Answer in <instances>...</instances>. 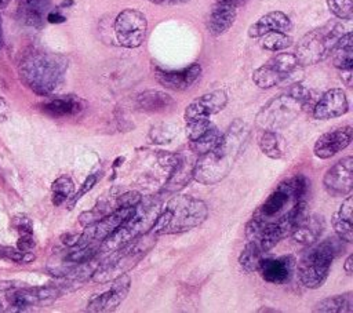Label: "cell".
<instances>
[{
	"instance_id": "6da1fadb",
	"label": "cell",
	"mask_w": 353,
	"mask_h": 313,
	"mask_svg": "<svg viewBox=\"0 0 353 313\" xmlns=\"http://www.w3.org/2000/svg\"><path fill=\"white\" fill-rule=\"evenodd\" d=\"M248 134L247 125L239 119L234 120L221 135L218 143L194 161L193 178L203 185H214L222 181L247 143Z\"/></svg>"
},
{
	"instance_id": "7a4b0ae2",
	"label": "cell",
	"mask_w": 353,
	"mask_h": 313,
	"mask_svg": "<svg viewBox=\"0 0 353 313\" xmlns=\"http://www.w3.org/2000/svg\"><path fill=\"white\" fill-rule=\"evenodd\" d=\"M69 59L57 52L30 50L19 62L18 73L22 83L37 95L47 97L63 83Z\"/></svg>"
},
{
	"instance_id": "3957f363",
	"label": "cell",
	"mask_w": 353,
	"mask_h": 313,
	"mask_svg": "<svg viewBox=\"0 0 353 313\" xmlns=\"http://www.w3.org/2000/svg\"><path fill=\"white\" fill-rule=\"evenodd\" d=\"M207 216L208 207L203 200L186 194L174 196L161 208L150 232L156 236L183 233L201 225Z\"/></svg>"
},
{
	"instance_id": "277c9868",
	"label": "cell",
	"mask_w": 353,
	"mask_h": 313,
	"mask_svg": "<svg viewBox=\"0 0 353 313\" xmlns=\"http://www.w3.org/2000/svg\"><path fill=\"white\" fill-rule=\"evenodd\" d=\"M312 91L301 83L268 101L256 113V125L262 130H279L295 120L312 105Z\"/></svg>"
},
{
	"instance_id": "5b68a950",
	"label": "cell",
	"mask_w": 353,
	"mask_h": 313,
	"mask_svg": "<svg viewBox=\"0 0 353 313\" xmlns=\"http://www.w3.org/2000/svg\"><path fill=\"white\" fill-rule=\"evenodd\" d=\"M156 237L157 236L149 230L127 244L110 251L109 256L97 265L91 276L92 281L105 284L131 270L154 247Z\"/></svg>"
},
{
	"instance_id": "8992f818",
	"label": "cell",
	"mask_w": 353,
	"mask_h": 313,
	"mask_svg": "<svg viewBox=\"0 0 353 313\" xmlns=\"http://www.w3.org/2000/svg\"><path fill=\"white\" fill-rule=\"evenodd\" d=\"M339 239L328 237L323 241H314L301 255L296 267L299 281L307 288H319L328 277L332 261L339 250Z\"/></svg>"
},
{
	"instance_id": "52a82bcc",
	"label": "cell",
	"mask_w": 353,
	"mask_h": 313,
	"mask_svg": "<svg viewBox=\"0 0 353 313\" xmlns=\"http://www.w3.org/2000/svg\"><path fill=\"white\" fill-rule=\"evenodd\" d=\"M160 211L161 204L159 200H141L132 208V212L123 221V223L101 243L99 252H110L134 240L135 237L149 232Z\"/></svg>"
},
{
	"instance_id": "ba28073f",
	"label": "cell",
	"mask_w": 353,
	"mask_h": 313,
	"mask_svg": "<svg viewBox=\"0 0 353 313\" xmlns=\"http://www.w3.org/2000/svg\"><path fill=\"white\" fill-rule=\"evenodd\" d=\"M307 186L309 182L303 175H294L284 179L255 210L251 221L262 225L279 219L295 203L303 200V196L307 192Z\"/></svg>"
},
{
	"instance_id": "9c48e42d",
	"label": "cell",
	"mask_w": 353,
	"mask_h": 313,
	"mask_svg": "<svg viewBox=\"0 0 353 313\" xmlns=\"http://www.w3.org/2000/svg\"><path fill=\"white\" fill-rule=\"evenodd\" d=\"M343 33V25L336 21H330L320 28L307 32L295 47L294 55L298 65L312 66L327 59Z\"/></svg>"
},
{
	"instance_id": "30bf717a",
	"label": "cell",
	"mask_w": 353,
	"mask_h": 313,
	"mask_svg": "<svg viewBox=\"0 0 353 313\" xmlns=\"http://www.w3.org/2000/svg\"><path fill=\"white\" fill-rule=\"evenodd\" d=\"M298 66V61L292 52H280L252 72V81L259 88L268 90L285 81Z\"/></svg>"
},
{
	"instance_id": "8fae6325",
	"label": "cell",
	"mask_w": 353,
	"mask_h": 313,
	"mask_svg": "<svg viewBox=\"0 0 353 313\" xmlns=\"http://www.w3.org/2000/svg\"><path fill=\"white\" fill-rule=\"evenodd\" d=\"M113 30L116 40L121 47L137 48L143 43L146 36V17L139 10L125 8L117 14Z\"/></svg>"
},
{
	"instance_id": "7c38bea8",
	"label": "cell",
	"mask_w": 353,
	"mask_h": 313,
	"mask_svg": "<svg viewBox=\"0 0 353 313\" xmlns=\"http://www.w3.org/2000/svg\"><path fill=\"white\" fill-rule=\"evenodd\" d=\"M112 285L106 291L97 294L90 298L87 302V312L92 313H106L117 309L120 303L127 298L130 288H131V277L130 274L124 273L117 279L110 281Z\"/></svg>"
},
{
	"instance_id": "4fadbf2b",
	"label": "cell",
	"mask_w": 353,
	"mask_h": 313,
	"mask_svg": "<svg viewBox=\"0 0 353 313\" xmlns=\"http://www.w3.org/2000/svg\"><path fill=\"white\" fill-rule=\"evenodd\" d=\"M324 189L332 197H343L353 190V157L346 156L327 170L323 178Z\"/></svg>"
},
{
	"instance_id": "5bb4252c",
	"label": "cell",
	"mask_w": 353,
	"mask_h": 313,
	"mask_svg": "<svg viewBox=\"0 0 353 313\" xmlns=\"http://www.w3.org/2000/svg\"><path fill=\"white\" fill-rule=\"evenodd\" d=\"M228 103V94L223 90H214L205 92L192 101L185 112V121H192L197 119H210L211 116L219 113Z\"/></svg>"
},
{
	"instance_id": "9a60e30c",
	"label": "cell",
	"mask_w": 353,
	"mask_h": 313,
	"mask_svg": "<svg viewBox=\"0 0 353 313\" xmlns=\"http://www.w3.org/2000/svg\"><path fill=\"white\" fill-rule=\"evenodd\" d=\"M156 80L168 90L172 91H183L190 88L201 76V66L200 63H190L182 69H161L156 68L154 70Z\"/></svg>"
},
{
	"instance_id": "2e32d148",
	"label": "cell",
	"mask_w": 353,
	"mask_h": 313,
	"mask_svg": "<svg viewBox=\"0 0 353 313\" xmlns=\"http://www.w3.org/2000/svg\"><path fill=\"white\" fill-rule=\"evenodd\" d=\"M353 139V128L352 125H345L328 132L321 134L314 146H313V153L319 159H330L339 153L341 150L346 149Z\"/></svg>"
},
{
	"instance_id": "e0dca14e",
	"label": "cell",
	"mask_w": 353,
	"mask_h": 313,
	"mask_svg": "<svg viewBox=\"0 0 353 313\" xmlns=\"http://www.w3.org/2000/svg\"><path fill=\"white\" fill-rule=\"evenodd\" d=\"M349 110V101L342 88H330L321 94L313 106V117L317 120H330L343 116Z\"/></svg>"
},
{
	"instance_id": "ac0fdd59",
	"label": "cell",
	"mask_w": 353,
	"mask_h": 313,
	"mask_svg": "<svg viewBox=\"0 0 353 313\" xmlns=\"http://www.w3.org/2000/svg\"><path fill=\"white\" fill-rule=\"evenodd\" d=\"M132 208L134 207H117L114 211L108 212L92 225L85 226L81 236L90 241L102 243L123 223V221L132 212Z\"/></svg>"
},
{
	"instance_id": "d6986e66",
	"label": "cell",
	"mask_w": 353,
	"mask_h": 313,
	"mask_svg": "<svg viewBox=\"0 0 353 313\" xmlns=\"http://www.w3.org/2000/svg\"><path fill=\"white\" fill-rule=\"evenodd\" d=\"M296 261L292 255L281 256H265L259 265L261 277L270 284H284L287 283L294 270Z\"/></svg>"
},
{
	"instance_id": "ffe728a7",
	"label": "cell",
	"mask_w": 353,
	"mask_h": 313,
	"mask_svg": "<svg viewBox=\"0 0 353 313\" xmlns=\"http://www.w3.org/2000/svg\"><path fill=\"white\" fill-rule=\"evenodd\" d=\"M236 7L234 4L215 1L207 19V28L211 36L219 37L233 26L237 17Z\"/></svg>"
},
{
	"instance_id": "44dd1931",
	"label": "cell",
	"mask_w": 353,
	"mask_h": 313,
	"mask_svg": "<svg viewBox=\"0 0 353 313\" xmlns=\"http://www.w3.org/2000/svg\"><path fill=\"white\" fill-rule=\"evenodd\" d=\"M292 22L283 11H270L262 15L248 28V36L251 39H259L269 32H290Z\"/></svg>"
},
{
	"instance_id": "7402d4cb",
	"label": "cell",
	"mask_w": 353,
	"mask_h": 313,
	"mask_svg": "<svg viewBox=\"0 0 353 313\" xmlns=\"http://www.w3.org/2000/svg\"><path fill=\"white\" fill-rule=\"evenodd\" d=\"M41 109L52 117H73L85 109V102L77 95H59L50 98L41 105Z\"/></svg>"
},
{
	"instance_id": "603a6c76",
	"label": "cell",
	"mask_w": 353,
	"mask_h": 313,
	"mask_svg": "<svg viewBox=\"0 0 353 313\" xmlns=\"http://www.w3.org/2000/svg\"><path fill=\"white\" fill-rule=\"evenodd\" d=\"M323 230H324V218L321 215L305 214L292 229L291 236L296 243L309 245L320 239Z\"/></svg>"
},
{
	"instance_id": "cb8c5ba5",
	"label": "cell",
	"mask_w": 353,
	"mask_h": 313,
	"mask_svg": "<svg viewBox=\"0 0 353 313\" xmlns=\"http://www.w3.org/2000/svg\"><path fill=\"white\" fill-rule=\"evenodd\" d=\"M50 6V0H19L17 14L23 25L39 29L44 25Z\"/></svg>"
},
{
	"instance_id": "d4e9b609",
	"label": "cell",
	"mask_w": 353,
	"mask_h": 313,
	"mask_svg": "<svg viewBox=\"0 0 353 313\" xmlns=\"http://www.w3.org/2000/svg\"><path fill=\"white\" fill-rule=\"evenodd\" d=\"M174 105H175L174 98L170 94L159 90H146L138 94L135 98V106L143 112H152V113L165 112L171 109Z\"/></svg>"
},
{
	"instance_id": "484cf974",
	"label": "cell",
	"mask_w": 353,
	"mask_h": 313,
	"mask_svg": "<svg viewBox=\"0 0 353 313\" xmlns=\"http://www.w3.org/2000/svg\"><path fill=\"white\" fill-rule=\"evenodd\" d=\"M332 63L341 70H353V34L350 30L345 32L336 41L332 52Z\"/></svg>"
},
{
	"instance_id": "4316f807",
	"label": "cell",
	"mask_w": 353,
	"mask_h": 313,
	"mask_svg": "<svg viewBox=\"0 0 353 313\" xmlns=\"http://www.w3.org/2000/svg\"><path fill=\"white\" fill-rule=\"evenodd\" d=\"M194 163H189L186 157L176 156L175 163L170 168V178L165 183V189L170 192L183 188L192 178Z\"/></svg>"
},
{
	"instance_id": "83f0119b",
	"label": "cell",
	"mask_w": 353,
	"mask_h": 313,
	"mask_svg": "<svg viewBox=\"0 0 353 313\" xmlns=\"http://www.w3.org/2000/svg\"><path fill=\"white\" fill-rule=\"evenodd\" d=\"M352 310H353L352 292L328 296L320 301L313 307V312H320V313H352Z\"/></svg>"
},
{
	"instance_id": "f1b7e54d",
	"label": "cell",
	"mask_w": 353,
	"mask_h": 313,
	"mask_svg": "<svg viewBox=\"0 0 353 313\" xmlns=\"http://www.w3.org/2000/svg\"><path fill=\"white\" fill-rule=\"evenodd\" d=\"M266 252L268 251H265L258 243L248 241L239 255V265L247 273L258 272L262 259L266 256Z\"/></svg>"
},
{
	"instance_id": "f546056e",
	"label": "cell",
	"mask_w": 353,
	"mask_h": 313,
	"mask_svg": "<svg viewBox=\"0 0 353 313\" xmlns=\"http://www.w3.org/2000/svg\"><path fill=\"white\" fill-rule=\"evenodd\" d=\"M258 143H259L261 152L265 156H268L269 159L279 160V159H281L284 156L281 138H280V135L274 130H263Z\"/></svg>"
},
{
	"instance_id": "4dcf8cb0",
	"label": "cell",
	"mask_w": 353,
	"mask_h": 313,
	"mask_svg": "<svg viewBox=\"0 0 353 313\" xmlns=\"http://www.w3.org/2000/svg\"><path fill=\"white\" fill-rule=\"evenodd\" d=\"M74 193V183L69 176H59L51 185V201L55 207H59L68 201Z\"/></svg>"
},
{
	"instance_id": "1f68e13d",
	"label": "cell",
	"mask_w": 353,
	"mask_h": 313,
	"mask_svg": "<svg viewBox=\"0 0 353 313\" xmlns=\"http://www.w3.org/2000/svg\"><path fill=\"white\" fill-rule=\"evenodd\" d=\"M261 47L266 51L277 52L292 46V37L287 32H269L259 37Z\"/></svg>"
},
{
	"instance_id": "d6a6232c",
	"label": "cell",
	"mask_w": 353,
	"mask_h": 313,
	"mask_svg": "<svg viewBox=\"0 0 353 313\" xmlns=\"http://www.w3.org/2000/svg\"><path fill=\"white\" fill-rule=\"evenodd\" d=\"M221 135H222L221 131L212 124L211 128L204 135H201L196 141H190L189 142V149L194 154H199V156L204 154V153L210 152L218 143Z\"/></svg>"
},
{
	"instance_id": "836d02e7",
	"label": "cell",
	"mask_w": 353,
	"mask_h": 313,
	"mask_svg": "<svg viewBox=\"0 0 353 313\" xmlns=\"http://www.w3.org/2000/svg\"><path fill=\"white\" fill-rule=\"evenodd\" d=\"M327 7L331 14L342 21L353 18V0H327Z\"/></svg>"
},
{
	"instance_id": "e575fe53",
	"label": "cell",
	"mask_w": 353,
	"mask_h": 313,
	"mask_svg": "<svg viewBox=\"0 0 353 313\" xmlns=\"http://www.w3.org/2000/svg\"><path fill=\"white\" fill-rule=\"evenodd\" d=\"M0 258L1 259H8L17 263H30L34 261V254L30 251L22 252L17 247H10V245H0Z\"/></svg>"
},
{
	"instance_id": "d590c367",
	"label": "cell",
	"mask_w": 353,
	"mask_h": 313,
	"mask_svg": "<svg viewBox=\"0 0 353 313\" xmlns=\"http://www.w3.org/2000/svg\"><path fill=\"white\" fill-rule=\"evenodd\" d=\"M331 223H332V228L341 241H346V243L353 241V221L343 219V218L338 216L336 214H334Z\"/></svg>"
},
{
	"instance_id": "8d00e7d4",
	"label": "cell",
	"mask_w": 353,
	"mask_h": 313,
	"mask_svg": "<svg viewBox=\"0 0 353 313\" xmlns=\"http://www.w3.org/2000/svg\"><path fill=\"white\" fill-rule=\"evenodd\" d=\"M212 123L210 121V119H197V120H192V121H186V137L190 141H196L197 138H200L201 135H204L210 128H211Z\"/></svg>"
},
{
	"instance_id": "74e56055",
	"label": "cell",
	"mask_w": 353,
	"mask_h": 313,
	"mask_svg": "<svg viewBox=\"0 0 353 313\" xmlns=\"http://www.w3.org/2000/svg\"><path fill=\"white\" fill-rule=\"evenodd\" d=\"M12 228L18 232V234H26V233H33V225H32V221L28 215H23V214H18V215H14L12 216Z\"/></svg>"
},
{
	"instance_id": "f35d334b",
	"label": "cell",
	"mask_w": 353,
	"mask_h": 313,
	"mask_svg": "<svg viewBox=\"0 0 353 313\" xmlns=\"http://www.w3.org/2000/svg\"><path fill=\"white\" fill-rule=\"evenodd\" d=\"M97 179H98V176H97L95 174H91V175H88V176L85 178V181L83 182V185L80 186V189H79L76 193H73V196L70 197L72 200H70V203H69V208H73V205H74L88 190H91V189L94 188V185L97 183Z\"/></svg>"
},
{
	"instance_id": "ab89813d",
	"label": "cell",
	"mask_w": 353,
	"mask_h": 313,
	"mask_svg": "<svg viewBox=\"0 0 353 313\" xmlns=\"http://www.w3.org/2000/svg\"><path fill=\"white\" fill-rule=\"evenodd\" d=\"M141 200H142V196L139 192L130 190V192H125V193L117 196L116 208L117 207H135Z\"/></svg>"
},
{
	"instance_id": "60d3db41",
	"label": "cell",
	"mask_w": 353,
	"mask_h": 313,
	"mask_svg": "<svg viewBox=\"0 0 353 313\" xmlns=\"http://www.w3.org/2000/svg\"><path fill=\"white\" fill-rule=\"evenodd\" d=\"M167 125H156L152 128L150 131V138L153 139V142H170V139L174 135H168V130H165Z\"/></svg>"
},
{
	"instance_id": "b9f144b4",
	"label": "cell",
	"mask_w": 353,
	"mask_h": 313,
	"mask_svg": "<svg viewBox=\"0 0 353 313\" xmlns=\"http://www.w3.org/2000/svg\"><path fill=\"white\" fill-rule=\"evenodd\" d=\"M34 245H36V241H34V239H33V233L21 234L19 239H18V241H17V248L21 250L22 252L32 251Z\"/></svg>"
},
{
	"instance_id": "7bdbcfd3",
	"label": "cell",
	"mask_w": 353,
	"mask_h": 313,
	"mask_svg": "<svg viewBox=\"0 0 353 313\" xmlns=\"http://www.w3.org/2000/svg\"><path fill=\"white\" fill-rule=\"evenodd\" d=\"M10 113H11V109L8 102L3 97H0V123L6 121L10 117Z\"/></svg>"
},
{
	"instance_id": "ee69618b",
	"label": "cell",
	"mask_w": 353,
	"mask_h": 313,
	"mask_svg": "<svg viewBox=\"0 0 353 313\" xmlns=\"http://www.w3.org/2000/svg\"><path fill=\"white\" fill-rule=\"evenodd\" d=\"M46 21L50 23H62L66 21V17L62 15L59 11H48Z\"/></svg>"
},
{
	"instance_id": "f6af8a7d",
	"label": "cell",
	"mask_w": 353,
	"mask_h": 313,
	"mask_svg": "<svg viewBox=\"0 0 353 313\" xmlns=\"http://www.w3.org/2000/svg\"><path fill=\"white\" fill-rule=\"evenodd\" d=\"M148 1L157 6H181V4L189 3L190 0H148Z\"/></svg>"
},
{
	"instance_id": "bcb514c9",
	"label": "cell",
	"mask_w": 353,
	"mask_h": 313,
	"mask_svg": "<svg viewBox=\"0 0 353 313\" xmlns=\"http://www.w3.org/2000/svg\"><path fill=\"white\" fill-rule=\"evenodd\" d=\"M343 270H345V273L349 274V276L353 274V255H352V254L346 258V261H345V263H343Z\"/></svg>"
},
{
	"instance_id": "7dc6e473",
	"label": "cell",
	"mask_w": 353,
	"mask_h": 313,
	"mask_svg": "<svg viewBox=\"0 0 353 313\" xmlns=\"http://www.w3.org/2000/svg\"><path fill=\"white\" fill-rule=\"evenodd\" d=\"M215 1H222V3H229V4H234V6H237V4L243 3L244 0H215Z\"/></svg>"
},
{
	"instance_id": "c3c4849f",
	"label": "cell",
	"mask_w": 353,
	"mask_h": 313,
	"mask_svg": "<svg viewBox=\"0 0 353 313\" xmlns=\"http://www.w3.org/2000/svg\"><path fill=\"white\" fill-rule=\"evenodd\" d=\"M258 312H259V313H263V312H273V313H276V312H280V310H277V309H270V307H261V309H258Z\"/></svg>"
},
{
	"instance_id": "681fc988",
	"label": "cell",
	"mask_w": 353,
	"mask_h": 313,
	"mask_svg": "<svg viewBox=\"0 0 353 313\" xmlns=\"http://www.w3.org/2000/svg\"><path fill=\"white\" fill-rule=\"evenodd\" d=\"M69 6H73V0H65L61 7H69Z\"/></svg>"
},
{
	"instance_id": "f907efd6",
	"label": "cell",
	"mask_w": 353,
	"mask_h": 313,
	"mask_svg": "<svg viewBox=\"0 0 353 313\" xmlns=\"http://www.w3.org/2000/svg\"><path fill=\"white\" fill-rule=\"evenodd\" d=\"M10 4V0H0V8H6Z\"/></svg>"
},
{
	"instance_id": "816d5d0a",
	"label": "cell",
	"mask_w": 353,
	"mask_h": 313,
	"mask_svg": "<svg viewBox=\"0 0 353 313\" xmlns=\"http://www.w3.org/2000/svg\"><path fill=\"white\" fill-rule=\"evenodd\" d=\"M0 48H1V18H0Z\"/></svg>"
},
{
	"instance_id": "f5cc1de1",
	"label": "cell",
	"mask_w": 353,
	"mask_h": 313,
	"mask_svg": "<svg viewBox=\"0 0 353 313\" xmlns=\"http://www.w3.org/2000/svg\"><path fill=\"white\" fill-rule=\"evenodd\" d=\"M1 309H3V305H1V302H0V310H1Z\"/></svg>"
}]
</instances>
